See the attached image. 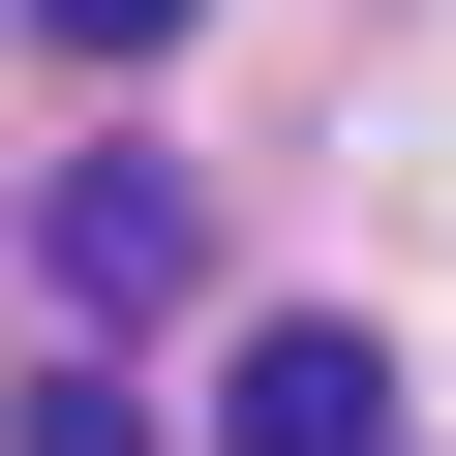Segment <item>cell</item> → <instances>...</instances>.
<instances>
[{
  "label": "cell",
  "instance_id": "cell-1",
  "mask_svg": "<svg viewBox=\"0 0 456 456\" xmlns=\"http://www.w3.org/2000/svg\"><path fill=\"white\" fill-rule=\"evenodd\" d=\"M183 274H213V183L183 152H92L61 183V305H183Z\"/></svg>",
  "mask_w": 456,
  "mask_h": 456
},
{
  "label": "cell",
  "instance_id": "cell-2",
  "mask_svg": "<svg viewBox=\"0 0 456 456\" xmlns=\"http://www.w3.org/2000/svg\"><path fill=\"white\" fill-rule=\"evenodd\" d=\"M213 426H244V456H395V365L305 305V335H244V395H213Z\"/></svg>",
  "mask_w": 456,
  "mask_h": 456
},
{
  "label": "cell",
  "instance_id": "cell-3",
  "mask_svg": "<svg viewBox=\"0 0 456 456\" xmlns=\"http://www.w3.org/2000/svg\"><path fill=\"white\" fill-rule=\"evenodd\" d=\"M0 456H152V426H122V365H31V426H0Z\"/></svg>",
  "mask_w": 456,
  "mask_h": 456
},
{
  "label": "cell",
  "instance_id": "cell-4",
  "mask_svg": "<svg viewBox=\"0 0 456 456\" xmlns=\"http://www.w3.org/2000/svg\"><path fill=\"white\" fill-rule=\"evenodd\" d=\"M31 31H61V61H152V31H183V0H31Z\"/></svg>",
  "mask_w": 456,
  "mask_h": 456
}]
</instances>
